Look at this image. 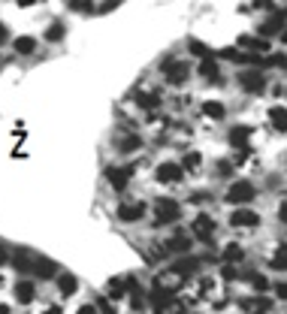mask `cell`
Returning <instances> with one entry per match:
<instances>
[{
    "label": "cell",
    "instance_id": "1",
    "mask_svg": "<svg viewBox=\"0 0 287 314\" xmlns=\"http://www.w3.org/2000/svg\"><path fill=\"white\" fill-rule=\"evenodd\" d=\"M154 215H158V223H172V220L182 218V206H179L175 199H166V196H160L158 206H154Z\"/></svg>",
    "mask_w": 287,
    "mask_h": 314
},
{
    "label": "cell",
    "instance_id": "2",
    "mask_svg": "<svg viewBox=\"0 0 287 314\" xmlns=\"http://www.w3.org/2000/svg\"><path fill=\"white\" fill-rule=\"evenodd\" d=\"M163 76H166L169 85H182V82L188 79V63L169 58V61H163Z\"/></svg>",
    "mask_w": 287,
    "mask_h": 314
},
{
    "label": "cell",
    "instance_id": "3",
    "mask_svg": "<svg viewBox=\"0 0 287 314\" xmlns=\"http://www.w3.org/2000/svg\"><path fill=\"white\" fill-rule=\"evenodd\" d=\"M248 199H254V185H251V182H236V185H230L227 203H248Z\"/></svg>",
    "mask_w": 287,
    "mask_h": 314
},
{
    "label": "cell",
    "instance_id": "4",
    "mask_svg": "<svg viewBox=\"0 0 287 314\" xmlns=\"http://www.w3.org/2000/svg\"><path fill=\"white\" fill-rule=\"evenodd\" d=\"M239 85H242L245 91H251V94H260V91L266 88V79H263L260 73H254V70H248V73L239 76Z\"/></svg>",
    "mask_w": 287,
    "mask_h": 314
},
{
    "label": "cell",
    "instance_id": "5",
    "mask_svg": "<svg viewBox=\"0 0 287 314\" xmlns=\"http://www.w3.org/2000/svg\"><path fill=\"white\" fill-rule=\"evenodd\" d=\"M193 236H196V239H203V242H209V236H212V233H215V220L209 218V215H196V218H193Z\"/></svg>",
    "mask_w": 287,
    "mask_h": 314
},
{
    "label": "cell",
    "instance_id": "6",
    "mask_svg": "<svg viewBox=\"0 0 287 314\" xmlns=\"http://www.w3.org/2000/svg\"><path fill=\"white\" fill-rule=\"evenodd\" d=\"M182 169H185V166H179V163H160L158 166V182H166V185L182 182Z\"/></svg>",
    "mask_w": 287,
    "mask_h": 314
},
{
    "label": "cell",
    "instance_id": "7",
    "mask_svg": "<svg viewBox=\"0 0 287 314\" xmlns=\"http://www.w3.org/2000/svg\"><path fill=\"white\" fill-rule=\"evenodd\" d=\"M118 218L133 223V220L142 218V203H124V206H118Z\"/></svg>",
    "mask_w": 287,
    "mask_h": 314
},
{
    "label": "cell",
    "instance_id": "8",
    "mask_svg": "<svg viewBox=\"0 0 287 314\" xmlns=\"http://www.w3.org/2000/svg\"><path fill=\"white\" fill-rule=\"evenodd\" d=\"M248 136H251V127L248 124H239L230 130V142L236 145V148H248Z\"/></svg>",
    "mask_w": 287,
    "mask_h": 314
},
{
    "label": "cell",
    "instance_id": "9",
    "mask_svg": "<svg viewBox=\"0 0 287 314\" xmlns=\"http://www.w3.org/2000/svg\"><path fill=\"white\" fill-rule=\"evenodd\" d=\"M130 182V169L127 166H121V169H109V185L115 190H124Z\"/></svg>",
    "mask_w": 287,
    "mask_h": 314
},
{
    "label": "cell",
    "instance_id": "10",
    "mask_svg": "<svg viewBox=\"0 0 287 314\" xmlns=\"http://www.w3.org/2000/svg\"><path fill=\"white\" fill-rule=\"evenodd\" d=\"M166 251L188 254V251H191V236H185V233H179V236H172V239L166 242Z\"/></svg>",
    "mask_w": 287,
    "mask_h": 314
},
{
    "label": "cell",
    "instance_id": "11",
    "mask_svg": "<svg viewBox=\"0 0 287 314\" xmlns=\"http://www.w3.org/2000/svg\"><path fill=\"white\" fill-rule=\"evenodd\" d=\"M257 220H260V218H257L254 212H248V209H239V212H233L230 223H233V227H254Z\"/></svg>",
    "mask_w": 287,
    "mask_h": 314
},
{
    "label": "cell",
    "instance_id": "12",
    "mask_svg": "<svg viewBox=\"0 0 287 314\" xmlns=\"http://www.w3.org/2000/svg\"><path fill=\"white\" fill-rule=\"evenodd\" d=\"M269 121H272V127H275V130H287V109H281V106H272V109H269Z\"/></svg>",
    "mask_w": 287,
    "mask_h": 314
},
{
    "label": "cell",
    "instance_id": "13",
    "mask_svg": "<svg viewBox=\"0 0 287 314\" xmlns=\"http://www.w3.org/2000/svg\"><path fill=\"white\" fill-rule=\"evenodd\" d=\"M76 287H79V281L70 275V272H64V275H58V290L64 293V296H73L76 293Z\"/></svg>",
    "mask_w": 287,
    "mask_h": 314
},
{
    "label": "cell",
    "instance_id": "14",
    "mask_svg": "<svg viewBox=\"0 0 287 314\" xmlns=\"http://www.w3.org/2000/svg\"><path fill=\"white\" fill-rule=\"evenodd\" d=\"M33 293H36V290H33L31 281L15 284V299H18V302H25V305H28V302H33Z\"/></svg>",
    "mask_w": 287,
    "mask_h": 314
},
{
    "label": "cell",
    "instance_id": "15",
    "mask_svg": "<svg viewBox=\"0 0 287 314\" xmlns=\"http://www.w3.org/2000/svg\"><path fill=\"white\" fill-rule=\"evenodd\" d=\"M200 76L209 79V82H218V63L215 61H203L200 63Z\"/></svg>",
    "mask_w": 287,
    "mask_h": 314
},
{
    "label": "cell",
    "instance_id": "16",
    "mask_svg": "<svg viewBox=\"0 0 287 314\" xmlns=\"http://www.w3.org/2000/svg\"><path fill=\"white\" fill-rule=\"evenodd\" d=\"M33 49H36V39H33V36H18V39H15V52H18V55H31Z\"/></svg>",
    "mask_w": 287,
    "mask_h": 314
},
{
    "label": "cell",
    "instance_id": "17",
    "mask_svg": "<svg viewBox=\"0 0 287 314\" xmlns=\"http://www.w3.org/2000/svg\"><path fill=\"white\" fill-rule=\"evenodd\" d=\"M239 46H245V49H257V52H266V39H257V36H242V39H239Z\"/></svg>",
    "mask_w": 287,
    "mask_h": 314
},
{
    "label": "cell",
    "instance_id": "18",
    "mask_svg": "<svg viewBox=\"0 0 287 314\" xmlns=\"http://www.w3.org/2000/svg\"><path fill=\"white\" fill-rule=\"evenodd\" d=\"M203 112H206L209 118H224V106H221V103H206V106H203Z\"/></svg>",
    "mask_w": 287,
    "mask_h": 314
},
{
    "label": "cell",
    "instance_id": "19",
    "mask_svg": "<svg viewBox=\"0 0 287 314\" xmlns=\"http://www.w3.org/2000/svg\"><path fill=\"white\" fill-rule=\"evenodd\" d=\"M278 28H281V15H275V18H269V21H266V25L260 28V31H263V36H269V33H275V31H278Z\"/></svg>",
    "mask_w": 287,
    "mask_h": 314
},
{
    "label": "cell",
    "instance_id": "20",
    "mask_svg": "<svg viewBox=\"0 0 287 314\" xmlns=\"http://www.w3.org/2000/svg\"><path fill=\"white\" fill-rule=\"evenodd\" d=\"M61 36H64V28H61V25H52V28L46 31V39H49V42H58Z\"/></svg>",
    "mask_w": 287,
    "mask_h": 314
},
{
    "label": "cell",
    "instance_id": "21",
    "mask_svg": "<svg viewBox=\"0 0 287 314\" xmlns=\"http://www.w3.org/2000/svg\"><path fill=\"white\" fill-rule=\"evenodd\" d=\"M272 269H287V248L275 254V260H272Z\"/></svg>",
    "mask_w": 287,
    "mask_h": 314
},
{
    "label": "cell",
    "instance_id": "22",
    "mask_svg": "<svg viewBox=\"0 0 287 314\" xmlns=\"http://www.w3.org/2000/svg\"><path fill=\"white\" fill-rule=\"evenodd\" d=\"M136 100H139V106H145V109H154V106H158V97L154 94H139Z\"/></svg>",
    "mask_w": 287,
    "mask_h": 314
},
{
    "label": "cell",
    "instance_id": "23",
    "mask_svg": "<svg viewBox=\"0 0 287 314\" xmlns=\"http://www.w3.org/2000/svg\"><path fill=\"white\" fill-rule=\"evenodd\" d=\"M224 257H227L230 263H236V260H242V248H239V245H230V248L224 251Z\"/></svg>",
    "mask_w": 287,
    "mask_h": 314
},
{
    "label": "cell",
    "instance_id": "24",
    "mask_svg": "<svg viewBox=\"0 0 287 314\" xmlns=\"http://www.w3.org/2000/svg\"><path fill=\"white\" fill-rule=\"evenodd\" d=\"M196 166H200V154L193 151V154L185 157V169H196Z\"/></svg>",
    "mask_w": 287,
    "mask_h": 314
},
{
    "label": "cell",
    "instance_id": "25",
    "mask_svg": "<svg viewBox=\"0 0 287 314\" xmlns=\"http://www.w3.org/2000/svg\"><path fill=\"white\" fill-rule=\"evenodd\" d=\"M248 278H251V284H254L257 290H263V287H266V278H263V275H257V272H254V275H248Z\"/></svg>",
    "mask_w": 287,
    "mask_h": 314
},
{
    "label": "cell",
    "instance_id": "26",
    "mask_svg": "<svg viewBox=\"0 0 287 314\" xmlns=\"http://www.w3.org/2000/svg\"><path fill=\"white\" fill-rule=\"evenodd\" d=\"M191 49H193V52H196V55H200V58H206V55H209V52H206V46H200L196 39H193V42H191Z\"/></svg>",
    "mask_w": 287,
    "mask_h": 314
},
{
    "label": "cell",
    "instance_id": "27",
    "mask_svg": "<svg viewBox=\"0 0 287 314\" xmlns=\"http://www.w3.org/2000/svg\"><path fill=\"white\" fill-rule=\"evenodd\" d=\"M121 145H124V151H133V148H139V139H124Z\"/></svg>",
    "mask_w": 287,
    "mask_h": 314
},
{
    "label": "cell",
    "instance_id": "28",
    "mask_svg": "<svg viewBox=\"0 0 287 314\" xmlns=\"http://www.w3.org/2000/svg\"><path fill=\"white\" fill-rule=\"evenodd\" d=\"M275 296H278V299H287V284H275Z\"/></svg>",
    "mask_w": 287,
    "mask_h": 314
},
{
    "label": "cell",
    "instance_id": "29",
    "mask_svg": "<svg viewBox=\"0 0 287 314\" xmlns=\"http://www.w3.org/2000/svg\"><path fill=\"white\" fill-rule=\"evenodd\" d=\"M97 308H100L103 314H115L112 308H109V302H106V299H100V302H97Z\"/></svg>",
    "mask_w": 287,
    "mask_h": 314
},
{
    "label": "cell",
    "instance_id": "30",
    "mask_svg": "<svg viewBox=\"0 0 287 314\" xmlns=\"http://www.w3.org/2000/svg\"><path fill=\"white\" fill-rule=\"evenodd\" d=\"M79 314H97V305H82V308H79Z\"/></svg>",
    "mask_w": 287,
    "mask_h": 314
},
{
    "label": "cell",
    "instance_id": "31",
    "mask_svg": "<svg viewBox=\"0 0 287 314\" xmlns=\"http://www.w3.org/2000/svg\"><path fill=\"white\" fill-rule=\"evenodd\" d=\"M278 215H281V220H284V223H287V199H284V203H281V209H278Z\"/></svg>",
    "mask_w": 287,
    "mask_h": 314
},
{
    "label": "cell",
    "instance_id": "32",
    "mask_svg": "<svg viewBox=\"0 0 287 314\" xmlns=\"http://www.w3.org/2000/svg\"><path fill=\"white\" fill-rule=\"evenodd\" d=\"M46 314H61V308H55V305H52V308H46Z\"/></svg>",
    "mask_w": 287,
    "mask_h": 314
},
{
    "label": "cell",
    "instance_id": "33",
    "mask_svg": "<svg viewBox=\"0 0 287 314\" xmlns=\"http://www.w3.org/2000/svg\"><path fill=\"white\" fill-rule=\"evenodd\" d=\"M0 314H9V305H3V302H0Z\"/></svg>",
    "mask_w": 287,
    "mask_h": 314
},
{
    "label": "cell",
    "instance_id": "34",
    "mask_svg": "<svg viewBox=\"0 0 287 314\" xmlns=\"http://www.w3.org/2000/svg\"><path fill=\"white\" fill-rule=\"evenodd\" d=\"M0 39H6V31H3V28H0Z\"/></svg>",
    "mask_w": 287,
    "mask_h": 314
},
{
    "label": "cell",
    "instance_id": "35",
    "mask_svg": "<svg viewBox=\"0 0 287 314\" xmlns=\"http://www.w3.org/2000/svg\"><path fill=\"white\" fill-rule=\"evenodd\" d=\"M0 260H6V251H3V248H0Z\"/></svg>",
    "mask_w": 287,
    "mask_h": 314
},
{
    "label": "cell",
    "instance_id": "36",
    "mask_svg": "<svg viewBox=\"0 0 287 314\" xmlns=\"http://www.w3.org/2000/svg\"><path fill=\"white\" fill-rule=\"evenodd\" d=\"M281 39H284V42H287V31H284V33H281Z\"/></svg>",
    "mask_w": 287,
    "mask_h": 314
},
{
    "label": "cell",
    "instance_id": "37",
    "mask_svg": "<svg viewBox=\"0 0 287 314\" xmlns=\"http://www.w3.org/2000/svg\"><path fill=\"white\" fill-rule=\"evenodd\" d=\"M284 63H287V61H284Z\"/></svg>",
    "mask_w": 287,
    "mask_h": 314
}]
</instances>
